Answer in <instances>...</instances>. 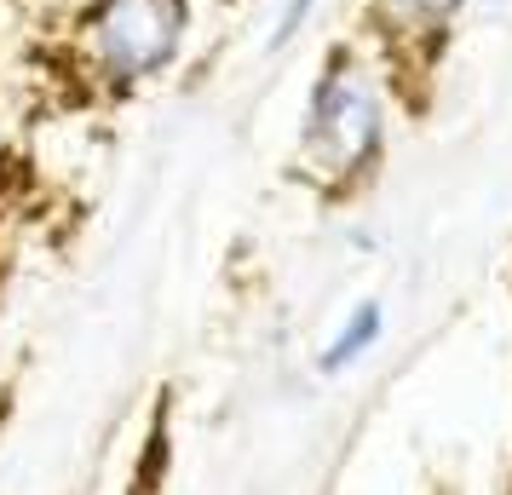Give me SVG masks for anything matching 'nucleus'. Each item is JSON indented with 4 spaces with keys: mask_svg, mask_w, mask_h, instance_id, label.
Segmentation results:
<instances>
[{
    "mask_svg": "<svg viewBox=\"0 0 512 495\" xmlns=\"http://www.w3.org/2000/svg\"><path fill=\"white\" fill-rule=\"evenodd\" d=\"M386 133H392V93H386L380 58L363 41L328 47L300 110L294 173L323 196H351L374 179L386 156Z\"/></svg>",
    "mask_w": 512,
    "mask_h": 495,
    "instance_id": "1",
    "label": "nucleus"
},
{
    "mask_svg": "<svg viewBox=\"0 0 512 495\" xmlns=\"http://www.w3.org/2000/svg\"><path fill=\"white\" fill-rule=\"evenodd\" d=\"M196 6L190 0H81L64 24V58L98 98H133L185 58Z\"/></svg>",
    "mask_w": 512,
    "mask_h": 495,
    "instance_id": "2",
    "label": "nucleus"
},
{
    "mask_svg": "<svg viewBox=\"0 0 512 495\" xmlns=\"http://www.w3.org/2000/svg\"><path fill=\"white\" fill-rule=\"evenodd\" d=\"M466 12V0H369V35L374 47L397 58V52H420V41H432Z\"/></svg>",
    "mask_w": 512,
    "mask_h": 495,
    "instance_id": "3",
    "label": "nucleus"
},
{
    "mask_svg": "<svg viewBox=\"0 0 512 495\" xmlns=\"http://www.w3.org/2000/svg\"><path fill=\"white\" fill-rule=\"evenodd\" d=\"M380 334H386V306H380V300H357V306L346 311V323L334 329V340L323 346L317 369H323V375H346L351 363H363V357L380 346Z\"/></svg>",
    "mask_w": 512,
    "mask_h": 495,
    "instance_id": "4",
    "label": "nucleus"
},
{
    "mask_svg": "<svg viewBox=\"0 0 512 495\" xmlns=\"http://www.w3.org/2000/svg\"><path fill=\"white\" fill-rule=\"evenodd\" d=\"M317 6H323V0H277V18H271L265 52L277 58V52H288V47H294V41H300L305 29H311V18H317Z\"/></svg>",
    "mask_w": 512,
    "mask_h": 495,
    "instance_id": "5",
    "label": "nucleus"
},
{
    "mask_svg": "<svg viewBox=\"0 0 512 495\" xmlns=\"http://www.w3.org/2000/svg\"><path fill=\"white\" fill-rule=\"evenodd\" d=\"M489 6H507V0H466V12H489Z\"/></svg>",
    "mask_w": 512,
    "mask_h": 495,
    "instance_id": "6",
    "label": "nucleus"
}]
</instances>
